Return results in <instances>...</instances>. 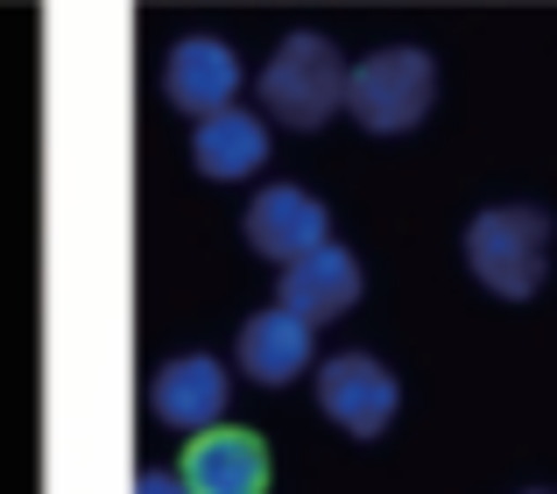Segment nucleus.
Returning <instances> with one entry per match:
<instances>
[{
  "mask_svg": "<svg viewBox=\"0 0 557 494\" xmlns=\"http://www.w3.org/2000/svg\"><path fill=\"white\" fill-rule=\"evenodd\" d=\"M240 226H247V247H255L261 261H283V269L332 240L325 198H311L304 184H269V192H255V206H247Z\"/></svg>",
  "mask_w": 557,
  "mask_h": 494,
  "instance_id": "nucleus-5",
  "label": "nucleus"
},
{
  "mask_svg": "<svg viewBox=\"0 0 557 494\" xmlns=\"http://www.w3.org/2000/svg\"><path fill=\"white\" fill-rule=\"evenodd\" d=\"M431 99H437V64L423 50H409V42L403 50H374L346 71V113L368 135H409V127H423Z\"/></svg>",
  "mask_w": 557,
  "mask_h": 494,
  "instance_id": "nucleus-3",
  "label": "nucleus"
},
{
  "mask_svg": "<svg viewBox=\"0 0 557 494\" xmlns=\"http://www.w3.org/2000/svg\"><path fill=\"white\" fill-rule=\"evenodd\" d=\"M275 304H289L304 325L346 318L360 304V261L346 255V247L325 240L318 255H304V261H289V269H283V297H275Z\"/></svg>",
  "mask_w": 557,
  "mask_h": 494,
  "instance_id": "nucleus-11",
  "label": "nucleus"
},
{
  "mask_svg": "<svg viewBox=\"0 0 557 494\" xmlns=\"http://www.w3.org/2000/svg\"><path fill=\"white\" fill-rule=\"evenodd\" d=\"M466 269L487 297H536L550 275V220L536 206H487L466 226Z\"/></svg>",
  "mask_w": 557,
  "mask_h": 494,
  "instance_id": "nucleus-1",
  "label": "nucleus"
},
{
  "mask_svg": "<svg viewBox=\"0 0 557 494\" xmlns=\"http://www.w3.org/2000/svg\"><path fill=\"white\" fill-rule=\"evenodd\" d=\"M311 325H304L289 304H269V311H255L240 325V339H233V360H240V374L247 382H261V388H289L304 368H311Z\"/></svg>",
  "mask_w": 557,
  "mask_h": 494,
  "instance_id": "nucleus-7",
  "label": "nucleus"
},
{
  "mask_svg": "<svg viewBox=\"0 0 557 494\" xmlns=\"http://www.w3.org/2000/svg\"><path fill=\"white\" fill-rule=\"evenodd\" d=\"M530 494H550V487H530Z\"/></svg>",
  "mask_w": 557,
  "mask_h": 494,
  "instance_id": "nucleus-13",
  "label": "nucleus"
},
{
  "mask_svg": "<svg viewBox=\"0 0 557 494\" xmlns=\"http://www.w3.org/2000/svg\"><path fill=\"white\" fill-rule=\"evenodd\" d=\"M163 85L184 113H219L240 99V57L219 36H177L170 42V64H163Z\"/></svg>",
  "mask_w": 557,
  "mask_h": 494,
  "instance_id": "nucleus-9",
  "label": "nucleus"
},
{
  "mask_svg": "<svg viewBox=\"0 0 557 494\" xmlns=\"http://www.w3.org/2000/svg\"><path fill=\"white\" fill-rule=\"evenodd\" d=\"M177 473H184L190 494H269V439L247 431V424L190 431Z\"/></svg>",
  "mask_w": 557,
  "mask_h": 494,
  "instance_id": "nucleus-6",
  "label": "nucleus"
},
{
  "mask_svg": "<svg viewBox=\"0 0 557 494\" xmlns=\"http://www.w3.org/2000/svg\"><path fill=\"white\" fill-rule=\"evenodd\" d=\"M190 163L212 184H247L255 170H269V127H261V113H240V99L219 107V113H198Z\"/></svg>",
  "mask_w": 557,
  "mask_h": 494,
  "instance_id": "nucleus-8",
  "label": "nucleus"
},
{
  "mask_svg": "<svg viewBox=\"0 0 557 494\" xmlns=\"http://www.w3.org/2000/svg\"><path fill=\"white\" fill-rule=\"evenodd\" d=\"M135 494H190V487H184V473H141Z\"/></svg>",
  "mask_w": 557,
  "mask_h": 494,
  "instance_id": "nucleus-12",
  "label": "nucleus"
},
{
  "mask_svg": "<svg viewBox=\"0 0 557 494\" xmlns=\"http://www.w3.org/2000/svg\"><path fill=\"white\" fill-rule=\"evenodd\" d=\"M149 403H156V417L177 424V431H212L219 417H226V368H219L212 354H177V360L156 368Z\"/></svg>",
  "mask_w": 557,
  "mask_h": 494,
  "instance_id": "nucleus-10",
  "label": "nucleus"
},
{
  "mask_svg": "<svg viewBox=\"0 0 557 494\" xmlns=\"http://www.w3.org/2000/svg\"><path fill=\"white\" fill-rule=\"evenodd\" d=\"M395 403H403V388H395V374L374 354H332L318 368V410L346 439H381L395 424Z\"/></svg>",
  "mask_w": 557,
  "mask_h": 494,
  "instance_id": "nucleus-4",
  "label": "nucleus"
},
{
  "mask_svg": "<svg viewBox=\"0 0 557 494\" xmlns=\"http://www.w3.org/2000/svg\"><path fill=\"white\" fill-rule=\"evenodd\" d=\"M261 107L283 127H297V135L325 127L332 113L346 107V57L332 50L318 28H297V36L261 64Z\"/></svg>",
  "mask_w": 557,
  "mask_h": 494,
  "instance_id": "nucleus-2",
  "label": "nucleus"
}]
</instances>
